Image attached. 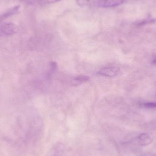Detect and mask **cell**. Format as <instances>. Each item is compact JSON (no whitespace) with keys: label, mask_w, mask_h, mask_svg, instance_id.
<instances>
[{"label":"cell","mask_w":156,"mask_h":156,"mask_svg":"<svg viewBox=\"0 0 156 156\" xmlns=\"http://www.w3.org/2000/svg\"><path fill=\"white\" fill-rule=\"evenodd\" d=\"M17 31L18 27L13 23H3L0 24V36L12 35Z\"/></svg>","instance_id":"6da1fadb"},{"label":"cell","mask_w":156,"mask_h":156,"mask_svg":"<svg viewBox=\"0 0 156 156\" xmlns=\"http://www.w3.org/2000/svg\"><path fill=\"white\" fill-rule=\"evenodd\" d=\"M125 0H98L97 4L103 8L116 7L123 3Z\"/></svg>","instance_id":"7a4b0ae2"},{"label":"cell","mask_w":156,"mask_h":156,"mask_svg":"<svg viewBox=\"0 0 156 156\" xmlns=\"http://www.w3.org/2000/svg\"><path fill=\"white\" fill-rule=\"evenodd\" d=\"M119 69L117 67L105 68L101 69L98 74L106 77H113L118 74Z\"/></svg>","instance_id":"3957f363"},{"label":"cell","mask_w":156,"mask_h":156,"mask_svg":"<svg viewBox=\"0 0 156 156\" xmlns=\"http://www.w3.org/2000/svg\"><path fill=\"white\" fill-rule=\"evenodd\" d=\"M136 140L140 145L146 146L150 144L153 142V139L148 134L143 133L137 136Z\"/></svg>","instance_id":"277c9868"},{"label":"cell","mask_w":156,"mask_h":156,"mask_svg":"<svg viewBox=\"0 0 156 156\" xmlns=\"http://www.w3.org/2000/svg\"><path fill=\"white\" fill-rule=\"evenodd\" d=\"M76 2L81 7H87L91 4V0H76Z\"/></svg>","instance_id":"5b68a950"},{"label":"cell","mask_w":156,"mask_h":156,"mask_svg":"<svg viewBox=\"0 0 156 156\" xmlns=\"http://www.w3.org/2000/svg\"><path fill=\"white\" fill-rule=\"evenodd\" d=\"M76 81L79 83L85 82L88 81L90 80V77L87 76H79L75 78Z\"/></svg>","instance_id":"8992f818"},{"label":"cell","mask_w":156,"mask_h":156,"mask_svg":"<svg viewBox=\"0 0 156 156\" xmlns=\"http://www.w3.org/2000/svg\"><path fill=\"white\" fill-rule=\"evenodd\" d=\"M142 106L146 108H156V102H146L143 103Z\"/></svg>","instance_id":"52a82bcc"},{"label":"cell","mask_w":156,"mask_h":156,"mask_svg":"<svg viewBox=\"0 0 156 156\" xmlns=\"http://www.w3.org/2000/svg\"><path fill=\"white\" fill-rule=\"evenodd\" d=\"M57 68V64L55 62H52L50 63V73L52 74L55 71Z\"/></svg>","instance_id":"ba28073f"},{"label":"cell","mask_w":156,"mask_h":156,"mask_svg":"<svg viewBox=\"0 0 156 156\" xmlns=\"http://www.w3.org/2000/svg\"><path fill=\"white\" fill-rule=\"evenodd\" d=\"M41 1L42 3L47 4L54 3L59 2L61 0H41Z\"/></svg>","instance_id":"9c48e42d"},{"label":"cell","mask_w":156,"mask_h":156,"mask_svg":"<svg viewBox=\"0 0 156 156\" xmlns=\"http://www.w3.org/2000/svg\"><path fill=\"white\" fill-rule=\"evenodd\" d=\"M151 64L154 66H156V54L153 55L151 58Z\"/></svg>","instance_id":"30bf717a"},{"label":"cell","mask_w":156,"mask_h":156,"mask_svg":"<svg viewBox=\"0 0 156 156\" xmlns=\"http://www.w3.org/2000/svg\"><path fill=\"white\" fill-rule=\"evenodd\" d=\"M142 156H156V155L152 154H145L142 155Z\"/></svg>","instance_id":"8fae6325"}]
</instances>
